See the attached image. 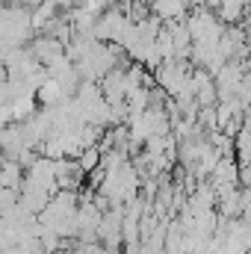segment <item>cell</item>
<instances>
[{"label":"cell","instance_id":"cell-1","mask_svg":"<svg viewBox=\"0 0 251 254\" xmlns=\"http://www.w3.org/2000/svg\"><path fill=\"white\" fill-rule=\"evenodd\" d=\"M187 6H189V0H154V15L169 21V24H175L178 18H184Z\"/></svg>","mask_w":251,"mask_h":254}]
</instances>
